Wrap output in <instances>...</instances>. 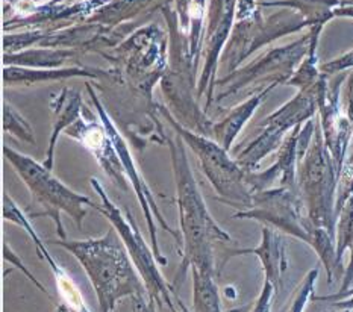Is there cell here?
Returning a JSON list of instances; mask_svg holds the SVG:
<instances>
[{
    "instance_id": "cell-1",
    "label": "cell",
    "mask_w": 353,
    "mask_h": 312,
    "mask_svg": "<svg viewBox=\"0 0 353 312\" xmlns=\"http://www.w3.org/2000/svg\"><path fill=\"white\" fill-rule=\"evenodd\" d=\"M165 143L170 150L182 235L178 280L183 279L187 269L206 270L220 278L228 261L238 256L241 247L232 246L231 235L219 226L208 211L191 170L185 143L178 134L167 136Z\"/></svg>"
},
{
    "instance_id": "cell-2",
    "label": "cell",
    "mask_w": 353,
    "mask_h": 312,
    "mask_svg": "<svg viewBox=\"0 0 353 312\" xmlns=\"http://www.w3.org/2000/svg\"><path fill=\"white\" fill-rule=\"evenodd\" d=\"M116 233L111 227L101 238L55 241L57 246L68 250L81 262L93 284L102 312H116L117 303L125 298L149 294Z\"/></svg>"
},
{
    "instance_id": "cell-3",
    "label": "cell",
    "mask_w": 353,
    "mask_h": 312,
    "mask_svg": "<svg viewBox=\"0 0 353 312\" xmlns=\"http://www.w3.org/2000/svg\"><path fill=\"white\" fill-rule=\"evenodd\" d=\"M302 205L296 188H268L253 194L250 209L238 211L232 217L236 220H255L264 226H270L308 242L323 262L327 282L331 284L341 275V264L334 249L332 235L323 227L314 225L310 216L302 212Z\"/></svg>"
},
{
    "instance_id": "cell-4",
    "label": "cell",
    "mask_w": 353,
    "mask_h": 312,
    "mask_svg": "<svg viewBox=\"0 0 353 312\" xmlns=\"http://www.w3.org/2000/svg\"><path fill=\"white\" fill-rule=\"evenodd\" d=\"M105 58L112 64L116 81L126 82L128 88L145 108L158 112L152 93L168 68L167 40L163 30L157 26L137 30Z\"/></svg>"
},
{
    "instance_id": "cell-5",
    "label": "cell",
    "mask_w": 353,
    "mask_h": 312,
    "mask_svg": "<svg viewBox=\"0 0 353 312\" xmlns=\"http://www.w3.org/2000/svg\"><path fill=\"white\" fill-rule=\"evenodd\" d=\"M158 112L172 126L183 143L194 152L201 161L202 171L208 178L217 193V199L229 207H236L240 211L252 208L253 189L249 182V174L235 158L229 155V150L220 146L211 136L197 134L179 123L173 112L164 105L157 103Z\"/></svg>"
},
{
    "instance_id": "cell-6",
    "label": "cell",
    "mask_w": 353,
    "mask_h": 312,
    "mask_svg": "<svg viewBox=\"0 0 353 312\" xmlns=\"http://www.w3.org/2000/svg\"><path fill=\"white\" fill-rule=\"evenodd\" d=\"M3 155L6 161L14 167L15 173L19 174L29 193L32 194L34 200L43 208L41 212L29 216L30 218H52L61 240H67L63 220H61L63 212H65L78 225L79 229H82L83 220L87 217V207L94 205L93 200H90V197L73 191L64 182H61L50 169L43 163L35 161L34 158L23 155L10 146L3 147Z\"/></svg>"
},
{
    "instance_id": "cell-7",
    "label": "cell",
    "mask_w": 353,
    "mask_h": 312,
    "mask_svg": "<svg viewBox=\"0 0 353 312\" xmlns=\"http://www.w3.org/2000/svg\"><path fill=\"white\" fill-rule=\"evenodd\" d=\"M90 184L94 188L97 196L101 197V203H94L91 208L101 212V214L112 225L114 229H116L119 238L121 240L123 245L126 246L128 253L130 256V260H132L137 271L140 273V276L145 285V290H148L150 298L157 303H164V305L170 309V312L174 311V288L172 285H168L164 276L161 275L155 253H153V250L148 246V242L144 241L141 232L138 231V226L132 214L126 211L125 216V212L110 199V196L106 194L103 185L96 178H91Z\"/></svg>"
},
{
    "instance_id": "cell-8",
    "label": "cell",
    "mask_w": 353,
    "mask_h": 312,
    "mask_svg": "<svg viewBox=\"0 0 353 312\" xmlns=\"http://www.w3.org/2000/svg\"><path fill=\"white\" fill-rule=\"evenodd\" d=\"M336 165L329 154L320 126L306 154L299 159V185L308 216L319 227L334 235V189Z\"/></svg>"
},
{
    "instance_id": "cell-9",
    "label": "cell",
    "mask_w": 353,
    "mask_h": 312,
    "mask_svg": "<svg viewBox=\"0 0 353 312\" xmlns=\"http://www.w3.org/2000/svg\"><path fill=\"white\" fill-rule=\"evenodd\" d=\"M319 32L320 28L288 45L267 50L252 63L241 65L235 72L217 79L216 88H220V91L216 102L238 94L252 83H267V85L278 83L279 85L282 82H288L294 74V67L310 53L312 41L319 38Z\"/></svg>"
},
{
    "instance_id": "cell-10",
    "label": "cell",
    "mask_w": 353,
    "mask_h": 312,
    "mask_svg": "<svg viewBox=\"0 0 353 312\" xmlns=\"http://www.w3.org/2000/svg\"><path fill=\"white\" fill-rule=\"evenodd\" d=\"M321 78V76H320ZM320 81V79H319ZM319 81L314 85L301 90L272 116L259 121V134L243 150H236V161L248 171H256L261 161L273 150L282 146L283 136L290 129L301 126L312 118L319 108Z\"/></svg>"
},
{
    "instance_id": "cell-11",
    "label": "cell",
    "mask_w": 353,
    "mask_h": 312,
    "mask_svg": "<svg viewBox=\"0 0 353 312\" xmlns=\"http://www.w3.org/2000/svg\"><path fill=\"white\" fill-rule=\"evenodd\" d=\"M87 87V91H88V96H90V101L93 102L94 108L97 111V116L99 118H101V121L103 123V126L106 127V131H108L111 140L114 143V146H116L119 155H120V159L123 163V167H125V173L128 176V180L130 187H132V189L135 191L138 200H140V205H141V209H143V216L145 218V223H148V227H149V232H150V245H152V250L153 253H155V258L158 264L161 265H167V260L163 256V253H161V249H159V242H158V229H157V222L161 225V227L167 232L170 233L172 237L174 238V242H176V249H178V252L181 255L182 252V235H181V231H174L172 229V226L167 223V220L164 218V216L161 214V211L158 208L157 205V200L155 197H153V193L152 189L149 188V185L145 184L144 178L141 176L140 170H138L137 167V163L134 156L130 155V150L126 144V140L123 138L121 134L119 132V129L116 126V123H114L111 116L108 114V111L105 110V106L101 101V97H99V94L96 93V90L93 85H90V82L85 83Z\"/></svg>"
},
{
    "instance_id": "cell-12",
    "label": "cell",
    "mask_w": 353,
    "mask_h": 312,
    "mask_svg": "<svg viewBox=\"0 0 353 312\" xmlns=\"http://www.w3.org/2000/svg\"><path fill=\"white\" fill-rule=\"evenodd\" d=\"M90 112L85 108L82 117L74 125L64 132L65 136L82 144L91 155L94 156L99 165L108 174V178L116 184L121 191H128L130 187L128 176L125 173V167L120 159L119 152L114 146L111 136L101 118H88Z\"/></svg>"
},
{
    "instance_id": "cell-13",
    "label": "cell",
    "mask_w": 353,
    "mask_h": 312,
    "mask_svg": "<svg viewBox=\"0 0 353 312\" xmlns=\"http://www.w3.org/2000/svg\"><path fill=\"white\" fill-rule=\"evenodd\" d=\"M3 218L6 222H11L14 225H17L20 227H23L28 232V235L30 237V240L34 241L35 249L38 256L41 258L43 261H46L49 264V267L52 269L53 275H55V280H57V287H58V293L61 295V299L64 302V309L61 312H87L88 308L83 303L82 294L78 290V287L74 285V282L72 280V278L67 275V271L61 267V265L53 260L52 255L48 252V249L44 247V245L41 242V238L38 237V233L35 232L32 223H30V217L26 216L23 212L17 203H15L11 196L5 193L3 196Z\"/></svg>"
},
{
    "instance_id": "cell-14",
    "label": "cell",
    "mask_w": 353,
    "mask_h": 312,
    "mask_svg": "<svg viewBox=\"0 0 353 312\" xmlns=\"http://www.w3.org/2000/svg\"><path fill=\"white\" fill-rule=\"evenodd\" d=\"M116 79L114 70H102L96 67H61V68H28L19 65H5L3 68V82L6 87L11 85H35V83L64 81L72 78H90V79H102V78Z\"/></svg>"
},
{
    "instance_id": "cell-15",
    "label": "cell",
    "mask_w": 353,
    "mask_h": 312,
    "mask_svg": "<svg viewBox=\"0 0 353 312\" xmlns=\"http://www.w3.org/2000/svg\"><path fill=\"white\" fill-rule=\"evenodd\" d=\"M50 110L53 112V125H52V134L49 138L48 152H46L44 165L48 169H53V158H55V147L57 141L59 140V135L65 132L68 127L78 121L85 106L82 103V94L73 88L64 87L61 88L58 94H52L50 97Z\"/></svg>"
},
{
    "instance_id": "cell-16",
    "label": "cell",
    "mask_w": 353,
    "mask_h": 312,
    "mask_svg": "<svg viewBox=\"0 0 353 312\" xmlns=\"http://www.w3.org/2000/svg\"><path fill=\"white\" fill-rule=\"evenodd\" d=\"M276 87H278V83L265 85L263 90L258 91V93L252 94V97H249L248 101H244L243 103L232 108L223 118L214 121L211 129V138L214 141H217L220 146H223L226 150H231L235 138L241 132V129L253 117V114L259 108V105L265 101V97L270 94Z\"/></svg>"
},
{
    "instance_id": "cell-17",
    "label": "cell",
    "mask_w": 353,
    "mask_h": 312,
    "mask_svg": "<svg viewBox=\"0 0 353 312\" xmlns=\"http://www.w3.org/2000/svg\"><path fill=\"white\" fill-rule=\"evenodd\" d=\"M263 240L261 245L255 249H240L238 256L253 253L256 255L265 273V280H268L274 287V293L278 295L281 290L282 275L287 270V253H285V241L281 235L270 226H263Z\"/></svg>"
},
{
    "instance_id": "cell-18",
    "label": "cell",
    "mask_w": 353,
    "mask_h": 312,
    "mask_svg": "<svg viewBox=\"0 0 353 312\" xmlns=\"http://www.w3.org/2000/svg\"><path fill=\"white\" fill-rule=\"evenodd\" d=\"M78 55L72 49L58 48H37L26 49L17 53H5V65H19L28 68H61L67 61Z\"/></svg>"
},
{
    "instance_id": "cell-19",
    "label": "cell",
    "mask_w": 353,
    "mask_h": 312,
    "mask_svg": "<svg viewBox=\"0 0 353 312\" xmlns=\"http://www.w3.org/2000/svg\"><path fill=\"white\" fill-rule=\"evenodd\" d=\"M193 273V312H223L217 276L211 271L191 269Z\"/></svg>"
},
{
    "instance_id": "cell-20",
    "label": "cell",
    "mask_w": 353,
    "mask_h": 312,
    "mask_svg": "<svg viewBox=\"0 0 353 312\" xmlns=\"http://www.w3.org/2000/svg\"><path fill=\"white\" fill-rule=\"evenodd\" d=\"M3 131L23 143L35 144V134L32 126L8 102L3 103Z\"/></svg>"
},
{
    "instance_id": "cell-21",
    "label": "cell",
    "mask_w": 353,
    "mask_h": 312,
    "mask_svg": "<svg viewBox=\"0 0 353 312\" xmlns=\"http://www.w3.org/2000/svg\"><path fill=\"white\" fill-rule=\"evenodd\" d=\"M319 276V270L312 269L308 275L305 276L302 285L299 287V291L296 294L294 300L291 302V306L288 309V312H303L305 306L308 305V302L312 300V293H314V284H316Z\"/></svg>"
},
{
    "instance_id": "cell-22",
    "label": "cell",
    "mask_w": 353,
    "mask_h": 312,
    "mask_svg": "<svg viewBox=\"0 0 353 312\" xmlns=\"http://www.w3.org/2000/svg\"><path fill=\"white\" fill-rule=\"evenodd\" d=\"M273 295H276L274 287L268 282V280H265L259 298L253 302L250 306H241V308H236V309H232L229 312H272Z\"/></svg>"
},
{
    "instance_id": "cell-23",
    "label": "cell",
    "mask_w": 353,
    "mask_h": 312,
    "mask_svg": "<svg viewBox=\"0 0 353 312\" xmlns=\"http://www.w3.org/2000/svg\"><path fill=\"white\" fill-rule=\"evenodd\" d=\"M3 256H5V260H6L8 262L14 264L15 267L20 269L23 273H25L26 278H28V279H30V280H32V282H34V284H35L38 288H40V290H41L43 293L49 294V293H48V290H46V287H44L41 282H38L37 278L32 275V273H30V271H29V270L25 267V265H23V262L20 261V258H19L17 255H15V253L12 252V250H11L10 245H5V247H3Z\"/></svg>"
},
{
    "instance_id": "cell-24",
    "label": "cell",
    "mask_w": 353,
    "mask_h": 312,
    "mask_svg": "<svg viewBox=\"0 0 353 312\" xmlns=\"http://www.w3.org/2000/svg\"><path fill=\"white\" fill-rule=\"evenodd\" d=\"M132 299V312H157V302L149 294L134 295Z\"/></svg>"
},
{
    "instance_id": "cell-25",
    "label": "cell",
    "mask_w": 353,
    "mask_h": 312,
    "mask_svg": "<svg viewBox=\"0 0 353 312\" xmlns=\"http://www.w3.org/2000/svg\"><path fill=\"white\" fill-rule=\"evenodd\" d=\"M352 285H353V253H352V260H350V264H349V269L346 271V276H344L343 287H341V290L336 293V295H340V294H344L346 291H349V288Z\"/></svg>"
},
{
    "instance_id": "cell-26",
    "label": "cell",
    "mask_w": 353,
    "mask_h": 312,
    "mask_svg": "<svg viewBox=\"0 0 353 312\" xmlns=\"http://www.w3.org/2000/svg\"><path fill=\"white\" fill-rule=\"evenodd\" d=\"M347 98H349V103H347V112H349V118L353 125V76L350 79V85H349V93H347Z\"/></svg>"
},
{
    "instance_id": "cell-27",
    "label": "cell",
    "mask_w": 353,
    "mask_h": 312,
    "mask_svg": "<svg viewBox=\"0 0 353 312\" xmlns=\"http://www.w3.org/2000/svg\"><path fill=\"white\" fill-rule=\"evenodd\" d=\"M174 300H176V309L172 312H190L188 308L183 305V302L178 298V294H174Z\"/></svg>"
},
{
    "instance_id": "cell-28",
    "label": "cell",
    "mask_w": 353,
    "mask_h": 312,
    "mask_svg": "<svg viewBox=\"0 0 353 312\" xmlns=\"http://www.w3.org/2000/svg\"><path fill=\"white\" fill-rule=\"evenodd\" d=\"M326 312H332V311H326ZM343 312H349V311H344V309H343Z\"/></svg>"
},
{
    "instance_id": "cell-29",
    "label": "cell",
    "mask_w": 353,
    "mask_h": 312,
    "mask_svg": "<svg viewBox=\"0 0 353 312\" xmlns=\"http://www.w3.org/2000/svg\"><path fill=\"white\" fill-rule=\"evenodd\" d=\"M87 312H90V311H87Z\"/></svg>"
}]
</instances>
